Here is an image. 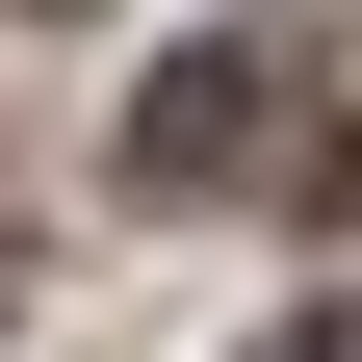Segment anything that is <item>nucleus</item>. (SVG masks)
<instances>
[{"instance_id": "2", "label": "nucleus", "mask_w": 362, "mask_h": 362, "mask_svg": "<svg viewBox=\"0 0 362 362\" xmlns=\"http://www.w3.org/2000/svg\"><path fill=\"white\" fill-rule=\"evenodd\" d=\"M285 362H362V285H337V310H310V337H285Z\"/></svg>"}, {"instance_id": "1", "label": "nucleus", "mask_w": 362, "mask_h": 362, "mask_svg": "<svg viewBox=\"0 0 362 362\" xmlns=\"http://www.w3.org/2000/svg\"><path fill=\"white\" fill-rule=\"evenodd\" d=\"M285 156H310V52H285V26L129 78V181H285Z\"/></svg>"}]
</instances>
